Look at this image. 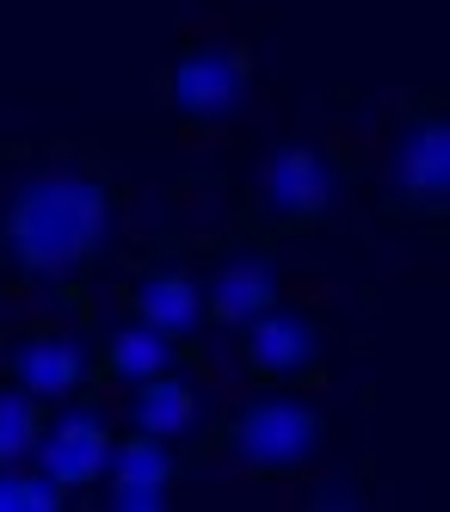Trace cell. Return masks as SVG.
Instances as JSON below:
<instances>
[{"label": "cell", "mask_w": 450, "mask_h": 512, "mask_svg": "<svg viewBox=\"0 0 450 512\" xmlns=\"http://www.w3.org/2000/svg\"><path fill=\"white\" fill-rule=\"evenodd\" d=\"M130 186L93 142L0 149V284L44 297L56 321H87L118 272Z\"/></svg>", "instance_id": "obj_1"}, {"label": "cell", "mask_w": 450, "mask_h": 512, "mask_svg": "<svg viewBox=\"0 0 450 512\" xmlns=\"http://www.w3.org/2000/svg\"><path fill=\"white\" fill-rule=\"evenodd\" d=\"M204 451L210 463H235L259 488H284L327 463L333 414L315 401V389H253L204 426Z\"/></svg>", "instance_id": "obj_2"}, {"label": "cell", "mask_w": 450, "mask_h": 512, "mask_svg": "<svg viewBox=\"0 0 450 512\" xmlns=\"http://www.w3.org/2000/svg\"><path fill=\"white\" fill-rule=\"evenodd\" d=\"M364 192V161L346 142H284L259 161L253 192L235 204L272 241H303L346 223L352 198Z\"/></svg>", "instance_id": "obj_3"}, {"label": "cell", "mask_w": 450, "mask_h": 512, "mask_svg": "<svg viewBox=\"0 0 450 512\" xmlns=\"http://www.w3.org/2000/svg\"><path fill=\"white\" fill-rule=\"evenodd\" d=\"M450 204V118L438 93H407L383 142L377 216L407 235H444Z\"/></svg>", "instance_id": "obj_4"}, {"label": "cell", "mask_w": 450, "mask_h": 512, "mask_svg": "<svg viewBox=\"0 0 450 512\" xmlns=\"http://www.w3.org/2000/svg\"><path fill=\"white\" fill-rule=\"evenodd\" d=\"M118 315L155 327V334L210 352V327H204V303H198V272H192V229L173 210H161V229H148L130 241V253H118Z\"/></svg>", "instance_id": "obj_5"}, {"label": "cell", "mask_w": 450, "mask_h": 512, "mask_svg": "<svg viewBox=\"0 0 450 512\" xmlns=\"http://www.w3.org/2000/svg\"><path fill=\"white\" fill-rule=\"evenodd\" d=\"M284 241H272L253 216L229 210L216 235H192V272L210 334H235L259 309L284 303Z\"/></svg>", "instance_id": "obj_6"}, {"label": "cell", "mask_w": 450, "mask_h": 512, "mask_svg": "<svg viewBox=\"0 0 450 512\" xmlns=\"http://www.w3.org/2000/svg\"><path fill=\"white\" fill-rule=\"evenodd\" d=\"M253 50L235 38H185L179 56L161 68V105L179 118L185 136H222L253 105Z\"/></svg>", "instance_id": "obj_7"}, {"label": "cell", "mask_w": 450, "mask_h": 512, "mask_svg": "<svg viewBox=\"0 0 450 512\" xmlns=\"http://www.w3.org/2000/svg\"><path fill=\"white\" fill-rule=\"evenodd\" d=\"M333 346H340L333 321L309 315V309H290V303L259 309L253 321H241L229 334L235 371L247 389H321Z\"/></svg>", "instance_id": "obj_8"}, {"label": "cell", "mask_w": 450, "mask_h": 512, "mask_svg": "<svg viewBox=\"0 0 450 512\" xmlns=\"http://www.w3.org/2000/svg\"><path fill=\"white\" fill-rule=\"evenodd\" d=\"M204 469H210L204 438H161V432L130 426V432H118V445H111L105 482H99V506H111V512H155L185 482H198Z\"/></svg>", "instance_id": "obj_9"}, {"label": "cell", "mask_w": 450, "mask_h": 512, "mask_svg": "<svg viewBox=\"0 0 450 512\" xmlns=\"http://www.w3.org/2000/svg\"><path fill=\"white\" fill-rule=\"evenodd\" d=\"M0 377L37 401H74L93 383V352L74 321H19L0 334Z\"/></svg>", "instance_id": "obj_10"}, {"label": "cell", "mask_w": 450, "mask_h": 512, "mask_svg": "<svg viewBox=\"0 0 450 512\" xmlns=\"http://www.w3.org/2000/svg\"><path fill=\"white\" fill-rule=\"evenodd\" d=\"M111 445H118V426L105 414V389H81L74 401H56V414L37 438L31 463L50 475L62 494H93L105 482Z\"/></svg>", "instance_id": "obj_11"}, {"label": "cell", "mask_w": 450, "mask_h": 512, "mask_svg": "<svg viewBox=\"0 0 450 512\" xmlns=\"http://www.w3.org/2000/svg\"><path fill=\"white\" fill-rule=\"evenodd\" d=\"M87 334V352H93V383L99 389H130L142 377H155L167 371V364H179V371H204L210 352H192V346H179L167 334H155V327H142L118 309H93L87 321H74Z\"/></svg>", "instance_id": "obj_12"}, {"label": "cell", "mask_w": 450, "mask_h": 512, "mask_svg": "<svg viewBox=\"0 0 450 512\" xmlns=\"http://www.w3.org/2000/svg\"><path fill=\"white\" fill-rule=\"evenodd\" d=\"M204 389H198V371H179V364H167V371L142 377L124 389V414L130 426L142 432H161V438H204Z\"/></svg>", "instance_id": "obj_13"}, {"label": "cell", "mask_w": 450, "mask_h": 512, "mask_svg": "<svg viewBox=\"0 0 450 512\" xmlns=\"http://www.w3.org/2000/svg\"><path fill=\"white\" fill-rule=\"evenodd\" d=\"M50 414H56V401H37V395H25V389H13L7 377H0V469L31 463Z\"/></svg>", "instance_id": "obj_14"}, {"label": "cell", "mask_w": 450, "mask_h": 512, "mask_svg": "<svg viewBox=\"0 0 450 512\" xmlns=\"http://www.w3.org/2000/svg\"><path fill=\"white\" fill-rule=\"evenodd\" d=\"M68 506V494L50 482L44 469H25V463H13V469H0V512H62Z\"/></svg>", "instance_id": "obj_15"}, {"label": "cell", "mask_w": 450, "mask_h": 512, "mask_svg": "<svg viewBox=\"0 0 450 512\" xmlns=\"http://www.w3.org/2000/svg\"><path fill=\"white\" fill-rule=\"evenodd\" d=\"M370 482H358V469L352 475H303V506L309 512H346V506H364Z\"/></svg>", "instance_id": "obj_16"}, {"label": "cell", "mask_w": 450, "mask_h": 512, "mask_svg": "<svg viewBox=\"0 0 450 512\" xmlns=\"http://www.w3.org/2000/svg\"><path fill=\"white\" fill-rule=\"evenodd\" d=\"M7 327H13V321H7V315H0V334H7Z\"/></svg>", "instance_id": "obj_17"}]
</instances>
